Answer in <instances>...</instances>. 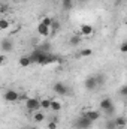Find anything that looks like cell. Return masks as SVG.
<instances>
[{
	"mask_svg": "<svg viewBox=\"0 0 127 129\" xmlns=\"http://www.w3.org/2000/svg\"><path fill=\"white\" fill-rule=\"evenodd\" d=\"M39 101L37 98H29L26 101V108L29 110V113H34V111H39L40 110V105H39Z\"/></svg>",
	"mask_w": 127,
	"mask_h": 129,
	"instance_id": "obj_2",
	"label": "cell"
},
{
	"mask_svg": "<svg viewBox=\"0 0 127 129\" xmlns=\"http://www.w3.org/2000/svg\"><path fill=\"white\" fill-rule=\"evenodd\" d=\"M52 21H54V18H52V17H43V20H42L40 23H42V24H45V26H48V27H51Z\"/></svg>",
	"mask_w": 127,
	"mask_h": 129,
	"instance_id": "obj_19",
	"label": "cell"
},
{
	"mask_svg": "<svg viewBox=\"0 0 127 129\" xmlns=\"http://www.w3.org/2000/svg\"><path fill=\"white\" fill-rule=\"evenodd\" d=\"M9 12V6L8 5H0V14H8Z\"/></svg>",
	"mask_w": 127,
	"mask_h": 129,
	"instance_id": "obj_22",
	"label": "cell"
},
{
	"mask_svg": "<svg viewBox=\"0 0 127 129\" xmlns=\"http://www.w3.org/2000/svg\"><path fill=\"white\" fill-rule=\"evenodd\" d=\"M51 32H57V30H60V21H52V24H51Z\"/></svg>",
	"mask_w": 127,
	"mask_h": 129,
	"instance_id": "obj_20",
	"label": "cell"
},
{
	"mask_svg": "<svg viewBox=\"0 0 127 129\" xmlns=\"http://www.w3.org/2000/svg\"><path fill=\"white\" fill-rule=\"evenodd\" d=\"M91 125H93V122L88 120L85 116H81V117L76 120V128L78 129H90L91 128Z\"/></svg>",
	"mask_w": 127,
	"mask_h": 129,
	"instance_id": "obj_4",
	"label": "cell"
},
{
	"mask_svg": "<svg viewBox=\"0 0 127 129\" xmlns=\"http://www.w3.org/2000/svg\"><path fill=\"white\" fill-rule=\"evenodd\" d=\"M100 110H102L105 114L111 116V114L114 113L115 107H114V104H112V101H111L109 98H105V99H102V101H100Z\"/></svg>",
	"mask_w": 127,
	"mask_h": 129,
	"instance_id": "obj_1",
	"label": "cell"
},
{
	"mask_svg": "<svg viewBox=\"0 0 127 129\" xmlns=\"http://www.w3.org/2000/svg\"><path fill=\"white\" fill-rule=\"evenodd\" d=\"M81 42H82V39H81L79 33H78V35H73V36L70 38V41H69V44H70L72 47H78V45H79Z\"/></svg>",
	"mask_w": 127,
	"mask_h": 129,
	"instance_id": "obj_15",
	"label": "cell"
},
{
	"mask_svg": "<svg viewBox=\"0 0 127 129\" xmlns=\"http://www.w3.org/2000/svg\"><path fill=\"white\" fill-rule=\"evenodd\" d=\"M49 110H52L54 113H58V111L61 110V102H60V101H55V99H51Z\"/></svg>",
	"mask_w": 127,
	"mask_h": 129,
	"instance_id": "obj_14",
	"label": "cell"
},
{
	"mask_svg": "<svg viewBox=\"0 0 127 129\" xmlns=\"http://www.w3.org/2000/svg\"><path fill=\"white\" fill-rule=\"evenodd\" d=\"M57 128H58V126H57V120H55V122L52 120V122L48 123V129H57Z\"/></svg>",
	"mask_w": 127,
	"mask_h": 129,
	"instance_id": "obj_23",
	"label": "cell"
},
{
	"mask_svg": "<svg viewBox=\"0 0 127 129\" xmlns=\"http://www.w3.org/2000/svg\"><path fill=\"white\" fill-rule=\"evenodd\" d=\"M54 92L60 96H64V95H67V86L61 81H58V83L54 84Z\"/></svg>",
	"mask_w": 127,
	"mask_h": 129,
	"instance_id": "obj_7",
	"label": "cell"
},
{
	"mask_svg": "<svg viewBox=\"0 0 127 129\" xmlns=\"http://www.w3.org/2000/svg\"><path fill=\"white\" fill-rule=\"evenodd\" d=\"M11 27V23L8 18H0V30H8Z\"/></svg>",
	"mask_w": 127,
	"mask_h": 129,
	"instance_id": "obj_17",
	"label": "cell"
},
{
	"mask_svg": "<svg viewBox=\"0 0 127 129\" xmlns=\"http://www.w3.org/2000/svg\"><path fill=\"white\" fill-rule=\"evenodd\" d=\"M118 129H124V128H118Z\"/></svg>",
	"mask_w": 127,
	"mask_h": 129,
	"instance_id": "obj_26",
	"label": "cell"
},
{
	"mask_svg": "<svg viewBox=\"0 0 127 129\" xmlns=\"http://www.w3.org/2000/svg\"><path fill=\"white\" fill-rule=\"evenodd\" d=\"M49 104H51V99H40L39 101V105H40V110L42 111L49 110Z\"/></svg>",
	"mask_w": 127,
	"mask_h": 129,
	"instance_id": "obj_16",
	"label": "cell"
},
{
	"mask_svg": "<svg viewBox=\"0 0 127 129\" xmlns=\"http://www.w3.org/2000/svg\"><path fill=\"white\" fill-rule=\"evenodd\" d=\"M79 33L84 35V36H91L94 33V30H93V27L90 24H81L79 26Z\"/></svg>",
	"mask_w": 127,
	"mask_h": 129,
	"instance_id": "obj_8",
	"label": "cell"
},
{
	"mask_svg": "<svg viewBox=\"0 0 127 129\" xmlns=\"http://www.w3.org/2000/svg\"><path fill=\"white\" fill-rule=\"evenodd\" d=\"M81 116H85L88 120H91L93 123L97 122L99 119H100V111H97V110H90V111H82V114Z\"/></svg>",
	"mask_w": 127,
	"mask_h": 129,
	"instance_id": "obj_6",
	"label": "cell"
},
{
	"mask_svg": "<svg viewBox=\"0 0 127 129\" xmlns=\"http://www.w3.org/2000/svg\"><path fill=\"white\" fill-rule=\"evenodd\" d=\"M37 33H39L40 36H43V38H48V36H49V33H51V29H49L48 26H45V24L39 23V26H37Z\"/></svg>",
	"mask_w": 127,
	"mask_h": 129,
	"instance_id": "obj_10",
	"label": "cell"
},
{
	"mask_svg": "<svg viewBox=\"0 0 127 129\" xmlns=\"http://www.w3.org/2000/svg\"><path fill=\"white\" fill-rule=\"evenodd\" d=\"M120 51L124 54V53H127V42H123L121 45H120Z\"/></svg>",
	"mask_w": 127,
	"mask_h": 129,
	"instance_id": "obj_24",
	"label": "cell"
},
{
	"mask_svg": "<svg viewBox=\"0 0 127 129\" xmlns=\"http://www.w3.org/2000/svg\"><path fill=\"white\" fill-rule=\"evenodd\" d=\"M91 54H93L91 48H82V50H79V57H90Z\"/></svg>",
	"mask_w": 127,
	"mask_h": 129,
	"instance_id": "obj_18",
	"label": "cell"
},
{
	"mask_svg": "<svg viewBox=\"0 0 127 129\" xmlns=\"http://www.w3.org/2000/svg\"><path fill=\"white\" fill-rule=\"evenodd\" d=\"M18 64H20L21 68H29V66L32 64V60H30L29 56H23V57L18 59Z\"/></svg>",
	"mask_w": 127,
	"mask_h": 129,
	"instance_id": "obj_13",
	"label": "cell"
},
{
	"mask_svg": "<svg viewBox=\"0 0 127 129\" xmlns=\"http://www.w3.org/2000/svg\"><path fill=\"white\" fill-rule=\"evenodd\" d=\"M85 89H88V90H94L96 87L99 86L97 84V80H96V77H88L87 80H85Z\"/></svg>",
	"mask_w": 127,
	"mask_h": 129,
	"instance_id": "obj_9",
	"label": "cell"
},
{
	"mask_svg": "<svg viewBox=\"0 0 127 129\" xmlns=\"http://www.w3.org/2000/svg\"><path fill=\"white\" fill-rule=\"evenodd\" d=\"M72 6H73L72 0H63V8L64 9H72Z\"/></svg>",
	"mask_w": 127,
	"mask_h": 129,
	"instance_id": "obj_21",
	"label": "cell"
},
{
	"mask_svg": "<svg viewBox=\"0 0 127 129\" xmlns=\"http://www.w3.org/2000/svg\"><path fill=\"white\" fill-rule=\"evenodd\" d=\"M0 48H2L3 53H11V51L14 50V42H12L11 39L5 38V39L0 41Z\"/></svg>",
	"mask_w": 127,
	"mask_h": 129,
	"instance_id": "obj_5",
	"label": "cell"
},
{
	"mask_svg": "<svg viewBox=\"0 0 127 129\" xmlns=\"http://www.w3.org/2000/svg\"><path fill=\"white\" fill-rule=\"evenodd\" d=\"M43 120H45V113H43L42 110L33 113V122H34V123H42Z\"/></svg>",
	"mask_w": 127,
	"mask_h": 129,
	"instance_id": "obj_11",
	"label": "cell"
},
{
	"mask_svg": "<svg viewBox=\"0 0 127 129\" xmlns=\"http://www.w3.org/2000/svg\"><path fill=\"white\" fill-rule=\"evenodd\" d=\"M5 99H6L8 102H17V101L21 99V95H20L17 90H14V89H8V90L5 92Z\"/></svg>",
	"mask_w": 127,
	"mask_h": 129,
	"instance_id": "obj_3",
	"label": "cell"
},
{
	"mask_svg": "<svg viewBox=\"0 0 127 129\" xmlns=\"http://www.w3.org/2000/svg\"><path fill=\"white\" fill-rule=\"evenodd\" d=\"M127 123L126 117L124 116H117L115 119H114V125H115V128H124Z\"/></svg>",
	"mask_w": 127,
	"mask_h": 129,
	"instance_id": "obj_12",
	"label": "cell"
},
{
	"mask_svg": "<svg viewBox=\"0 0 127 129\" xmlns=\"http://www.w3.org/2000/svg\"><path fill=\"white\" fill-rule=\"evenodd\" d=\"M5 62H6V56L5 54H0V66H3Z\"/></svg>",
	"mask_w": 127,
	"mask_h": 129,
	"instance_id": "obj_25",
	"label": "cell"
}]
</instances>
